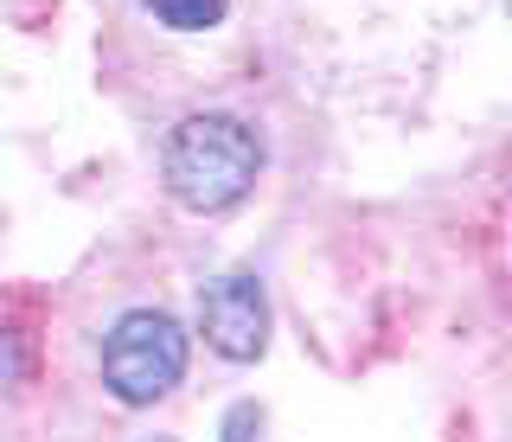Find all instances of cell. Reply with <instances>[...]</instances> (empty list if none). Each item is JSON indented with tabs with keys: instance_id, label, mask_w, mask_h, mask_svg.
<instances>
[{
	"instance_id": "4",
	"label": "cell",
	"mask_w": 512,
	"mask_h": 442,
	"mask_svg": "<svg viewBox=\"0 0 512 442\" xmlns=\"http://www.w3.org/2000/svg\"><path fill=\"white\" fill-rule=\"evenodd\" d=\"M141 7L173 33H205V26L224 20V0H141Z\"/></svg>"
},
{
	"instance_id": "6",
	"label": "cell",
	"mask_w": 512,
	"mask_h": 442,
	"mask_svg": "<svg viewBox=\"0 0 512 442\" xmlns=\"http://www.w3.org/2000/svg\"><path fill=\"white\" fill-rule=\"evenodd\" d=\"M506 13H512V0H506Z\"/></svg>"
},
{
	"instance_id": "1",
	"label": "cell",
	"mask_w": 512,
	"mask_h": 442,
	"mask_svg": "<svg viewBox=\"0 0 512 442\" xmlns=\"http://www.w3.org/2000/svg\"><path fill=\"white\" fill-rule=\"evenodd\" d=\"M160 173H167V193L186 212H231L263 173V141H256L250 122L205 109V116L173 122L167 148H160Z\"/></svg>"
},
{
	"instance_id": "5",
	"label": "cell",
	"mask_w": 512,
	"mask_h": 442,
	"mask_svg": "<svg viewBox=\"0 0 512 442\" xmlns=\"http://www.w3.org/2000/svg\"><path fill=\"white\" fill-rule=\"evenodd\" d=\"M250 430H263V410H256V404H237L231 417H224V442H250Z\"/></svg>"
},
{
	"instance_id": "3",
	"label": "cell",
	"mask_w": 512,
	"mask_h": 442,
	"mask_svg": "<svg viewBox=\"0 0 512 442\" xmlns=\"http://www.w3.org/2000/svg\"><path fill=\"white\" fill-rule=\"evenodd\" d=\"M199 327H205V346L231 366H250L263 359L269 346V295L250 270H224L199 289Z\"/></svg>"
},
{
	"instance_id": "2",
	"label": "cell",
	"mask_w": 512,
	"mask_h": 442,
	"mask_svg": "<svg viewBox=\"0 0 512 442\" xmlns=\"http://www.w3.org/2000/svg\"><path fill=\"white\" fill-rule=\"evenodd\" d=\"M186 378V327L160 308H135L103 334V385L122 404H160Z\"/></svg>"
},
{
	"instance_id": "7",
	"label": "cell",
	"mask_w": 512,
	"mask_h": 442,
	"mask_svg": "<svg viewBox=\"0 0 512 442\" xmlns=\"http://www.w3.org/2000/svg\"><path fill=\"white\" fill-rule=\"evenodd\" d=\"M154 442H167V436H154Z\"/></svg>"
}]
</instances>
